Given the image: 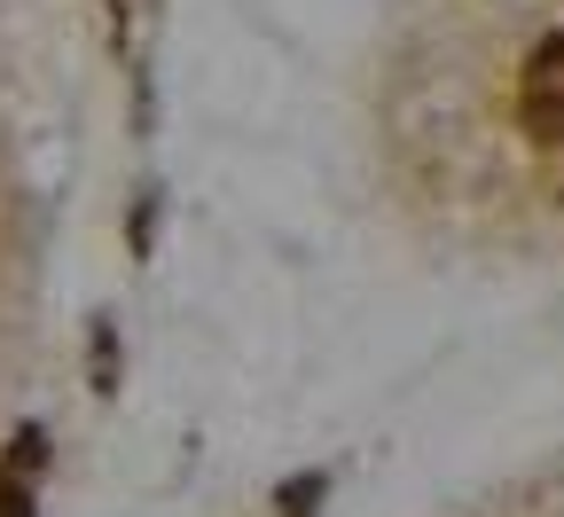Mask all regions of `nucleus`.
<instances>
[{
  "label": "nucleus",
  "instance_id": "nucleus-1",
  "mask_svg": "<svg viewBox=\"0 0 564 517\" xmlns=\"http://www.w3.org/2000/svg\"><path fill=\"white\" fill-rule=\"evenodd\" d=\"M518 110H525V126H533L541 141H564V32L533 47V63H525V95H518Z\"/></svg>",
  "mask_w": 564,
  "mask_h": 517
}]
</instances>
